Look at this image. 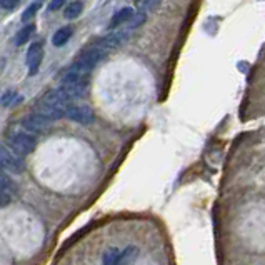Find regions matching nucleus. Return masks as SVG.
<instances>
[{
  "mask_svg": "<svg viewBox=\"0 0 265 265\" xmlns=\"http://www.w3.org/2000/svg\"><path fill=\"white\" fill-rule=\"evenodd\" d=\"M105 54H107V52H104L102 48H99V47L95 45L93 48H90V50L84 52V54L75 60V64L72 65V70L87 75V73L90 72L92 68L95 67V65L99 64L102 59H104Z\"/></svg>",
  "mask_w": 265,
  "mask_h": 265,
  "instance_id": "1",
  "label": "nucleus"
},
{
  "mask_svg": "<svg viewBox=\"0 0 265 265\" xmlns=\"http://www.w3.org/2000/svg\"><path fill=\"white\" fill-rule=\"evenodd\" d=\"M9 145L17 155H28L34 152L37 140L28 133H12L9 137Z\"/></svg>",
  "mask_w": 265,
  "mask_h": 265,
  "instance_id": "2",
  "label": "nucleus"
},
{
  "mask_svg": "<svg viewBox=\"0 0 265 265\" xmlns=\"http://www.w3.org/2000/svg\"><path fill=\"white\" fill-rule=\"evenodd\" d=\"M65 117L77 122V124H84V125H88L95 120L92 109L87 107V105H70L67 109V112H65Z\"/></svg>",
  "mask_w": 265,
  "mask_h": 265,
  "instance_id": "3",
  "label": "nucleus"
},
{
  "mask_svg": "<svg viewBox=\"0 0 265 265\" xmlns=\"http://www.w3.org/2000/svg\"><path fill=\"white\" fill-rule=\"evenodd\" d=\"M129 35H130L129 30H125V32H113V34L104 37V39H100L99 44H97V47L102 48L104 52L113 50V48H119L122 44H125L129 40Z\"/></svg>",
  "mask_w": 265,
  "mask_h": 265,
  "instance_id": "4",
  "label": "nucleus"
},
{
  "mask_svg": "<svg viewBox=\"0 0 265 265\" xmlns=\"http://www.w3.org/2000/svg\"><path fill=\"white\" fill-rule=\"evenodd\" d=\"M42 59H44L42 44H32L30 48H28V52H27V65H28V72H30V75H34V73L39 72Z\"/></svg>",
  "mask_w": 265,
  "mask_h": 265,
  "instance_id": "5",
  "label": "nucleus"
},
{
  "mask_svg": "<svg viewBox=\"0 0 265 265\" xmlns=\"http://www.w3.org/2000/svg\"><path fill=\"white\" fill-rule=\"evenodd\" d=\"M0 169H7V170H12V172H20V170L23 169V165L14 154L9 152L7 149H3V147H0Z\"/></svg>",
  "mask_w": 265,
  "mask_h": 265,
  "instance_id": "6",
  "label": "nucleus"
},
{
  "mask_svg": "<svg viewBox=\"0 0 265 265\" xmlns=\"http://www.w3.org/2000/svg\"><path fill=\"white\" fill-rule=\"evenodd\" d=\"M23 127L30 132H44L48 125H50V120H47L45 117L39 115V113H34V115H28L23 119Z\"/></svg>",
  "mask_w": 265,
  "mask_h": 265,
  "instance_id": "7",
  "label": "nucleus"
},
{
  "mask_svg": "<svg viewBox=\"0 0 265 265\" xmlns=\"http://www.w3.org/2000/svg\"><path fill=\"white\" fill-rule=\"evenodd\" d=\"M65 112H67L65 109L55 107V105H50V104H44V102H40V105L37 107V113L45 117V119L50 122L62 119V117H65Z\"/></svg>",
  "mask_w": 265,
  "mask_h": 265,
  "instance_id": "8",
  "label": "nucleus"
},
{
  "mask_svg": "<svg viewBox=\"0 0 265 265\" xmlns=\"http://www.w3.org/2000/svg\"><path fill=\"white\" fill-rule=\"evenodd\" d=\"M133 14H135V12L130 9V7H124V9L117 10L115 15H113L112 20H110V27L115 28V27H119V25H124V23H127L129 20L132 19Z\"/></svg>",
  "mask_w": 265,
  "mask_h": 265,
  "instance_id": "9",
  "label": "nucleus"
},
{
  "mask_svg": "<svg viewBox=\"0 0 265 265\" xmlns=\"http://www.w3.org/2000/svg\"><path fill=\"white\" fill-rule=\"evenodd\" d=\"M137 257H138V248L130 245V247L125 248L124 252H120L119 260H117V265H133V264H135V260H137Z\"/></svg>",
  "mask_w": 265,
  "mask_h": 265,
  "instance_id": "10",
  "label": "nucleus"
},
{
  "mask_svg": "<svg viewBox=\"0 0 265 265\" xmlns=\"http://www.w3.org/2000/svg\"><path fill=\"white\" fill-rule=\"evenodd\" d=\"M72 27H64V28H59V30L55 32L54 37H52V44H54L55 47H62L65 44L68 42V39L72 37Z\"/></svg>",
  "mask_w": 265,
  "mask_h": 265,
  "instance_id": "11",
  "label": "nucleus"
},
{
  "mask_svg": "<svg viewBox=\"0 0 265 265\" xmlns=\"http://www.w3.org/2000/svg\"><path fill=\"white\" fill-rule=\"evenodd\" d=\"M34 32H35V25H32V23L30 25H25L17 34V37H15V44H17V45H23V44L28 42V39L34 35Z\"/></svg>",
  "mask_w": 265,
  "mask_h": 265,
  "instance_id": "12",
  "label": "nucleus"
},
{
  "mask_svg": "<svg viewBox=\"0 0 265 265\" xmlns=\"http://www.w3.org/2000/svg\"><path fill=\"white\" fill-rule=\"evenodd\" d=\"M84 12V5H82V2H72L70 5L65 9V19H68V20H72V19H77L80 14Z\"/></svg>",
  "mask_w": 265,
  "mask_h": 265,
  "instance_id": "13",
  "label": "nucleus"
},
{
  "mask_svg": "<svg viewBox=\"0 0 265 265\" xmlns=\"http://www.w3.org/2000/svg\"><path fill=\"white\" fill-rule=\"evenodd\" d=\"M160 5V0H138L137 2V9L145 14V12H154L157 7Z\"/></svg>",
  "mask_w": 265,
  "mask_h": 265,
  "instance_id": "14",
  "label": "nucleus"
},
{
  "mask_svg": "<svg viewBox=\"0 0 265 265\" xmlns=\"http://www.w3.org/2000/svg\"><path fill=\"white\" fill-rule=\"evenodd\" d=\"M145 22V14H142V12H138V14H133L132 19L129 20L125 25H127V30H135V28H138L140 25H144Z\"/></svg>",
  "mask_w": 265,
  "mask_h": 265,
  "instance_id": "15",
  "label": "nucleus"
},
{
  "mask_svg": "<svg viewBox=\"0 0 265 265\" xmlns=\"http://www.w3.org/2000/svg\"><path fill=\"white\" fill-rule=\"evenodd\" d=\"M119 255H120V252L117 250V248H113V247L109 248V250L104 254V260H102V264L104 265H117Z\"/></svg>",
  "mask_w": 265,
  "mask_h": 265,
  "instance_id": "16",
  "label": "nucleus"
},
{
  "mask_svg": "<svg viewBox=\"0 0 265 265\" xmlns=\"http://www.w3.org/2000/svg\"><path fill=\"white\" fill-rule=\"evenodd\" d=\"M37 10H39V5H37V3H32L30 7H27V10L23 12V15H22V20H23V22H28V20H30V19L35 15V12H37Z\"/></svg>",
  "mask_w": 265,
  "mask_h": 265,
  "instance_id": "17",
  "label": "nucleus"
},
{
  "mask_svg": "<svg viewBox=\"0 0 265 265\" xmlns=\"http://www.w3.org/2000/svg\"><path fill=\"white\" fill-rule=\"evenodd\" d=\"M19 2L20 0H0V5H2V9H5V10H12L19 5Z\"/></svg>",
  "mask_w": 265,
  "mask_h": 265,
  "instance_id": "18",
  "label": "nucleus"
},
{
  "mask_svg": "<svg viewBox=\"0 0 265 265\" xmlns=\"http://www.w3.org/2000/svg\"><path fill=\"white\" fill-rule=\"evenodd\" d=\"M65 3V0H52L50 3H48V10L54 12V10H59L60 7H62Z\"/></svg>",
  "mask_w": 265,
  "mask_h": 265,
  "instance_id": "19",
  "label": "nucleus"
}]
</instances>
